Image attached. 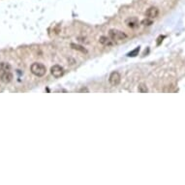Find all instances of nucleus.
Listing matches in <instances>:
<instances>
[{"label":"nucleus","mask_w":185,"mask_h":185,"mask_svg":"<svg viewBox=\"0 0 185 185\" xmlns=\"http://www.w3.org/2000/svg\"><path fill=\"white\" fill-rule=\"evenodd\" d=\"M126 24L131 28H135V27L139 26V21L137 18H130L126 21Z\"/></svg>","instance_id":"0eeeda50"},{"label":"nucleus","mask_w":185,"mask_h":185,"mask_svg":"<svg viewBox=\"0 0 185 185\" xmlns=\"http://www.w3.org/2000/svg\"><path fill=\"white\" fill-rule=\"evenodd\" d=\"M11 70V66L9 64L5 63V62H1L0 63V75L5 72H8Z\"/></svg>","instance_id":"6e6552de"},{"label":"nucleus","mask_w":185,"mask_h":185,"mask_svg":"<svg viewBox=\"0 0 185 185\" xmlns=\"http://www.w3.org/2000/svg\"><path fill=\"white\" fill-rule=\"evenodd\" d=\"M50 73L54 78H60L63 76L64 74V69L60 65H53L50 68Z\"/></svg>","instance_id":"20e7f679"},{"label":"nucleus","mask_w":185,"mask_h":185,"mask_svg":"<svg viewBox=\"0 0 185 185\" xmlns=\"http://www.w3.org/2000/svg\"><path fill=\"white\" fill-rule=\"evenodd\" d=\"M142 24H143V25H151L152 24V21L149 20V18H145V20H143L142 21Z\"/></svg>","instance_id":"ddd939ff"},{"label":"nucleus","mask_w":185,"mask_h":185,"mask_svg":"<svg viewBox=\"0 0 185 185\" xmlns=\"http://www.w3.org/2000/svg\"><path fill=\"white\" fill-rule=\"evenodd\" d=\"M71 46H72V48L74 49H78V50H81V52H82V53H85V49L82 47H81V46H78V45H75V44H72Z\"/></svg>","instance_id":"f8f14e48"},{"label":"nucleus","mask_w":185,"mask_h":185,"mask_svg":"<svg viewBox=\"0 0 185 185\" xmlns=\"http://www.w3.org/2000/svg\"><path fill=\"white\" fill-rule=\"evenodd\" d=\"M13 74L8 71V72H5L0 75V78H1V81L4 82V84H9V82H11L12 80H13Z\"/></svg>","instance_id":"423d86ee"},{"label":"nucleus","mask_w":185,"mask_h":185,"mask_svg":"<svg viewBox=\"0 0 185 185\" xmlns=\"http://www.w3.org/2000/svg\"><path fill=\"white\" fill-rule=\"evenodd\" d=\"M30 70H31V73L35 75L36 77H43L45 76L46 72H47V68L42 63H33L30 67Z\"/></svg>","instance_id":"f257e3e1"},{"label":"nucleus","mask_w":185,"mask_h":185,"mask_svg":"<svg viewBox=\"0 0 185 185\" xmlns=\"http://www.w3.org/2000/svg\"><path fill=\"white\" fill-rule=\"evenodd\" d=\"M120 81H121V76H120V74L118 72H113L110 75L109 81H110V84L112 85L113 86L118 85L120 84Z\"/></svg>","instance_id":"7ed1b4c3"},{"label":"nucleus","mask_w":185,"mask_h":185,"mask_svg":"<svg viewBox=\"0 0 185 185\" xmlns=\"http://www.w3.org/2000/svg\"><path fill=\"white\" fill-rule=\"evenodd\" d=\"M138 90H139V92H141V93H146V92L148 91V89H147V87L145 84H141L140 85H139Z\"/></svg>","instance_id":"9d476101"},{"label":"nucleus","mask_w":185,"mask_h":185,"mask_svg":"<svg viewBox=\"0 0 185 185\" xmlns=\"http://www.w3.org/2000/svg\"><path fill=\"white\" fill-rule=\"evenodd\" d=\"M109 36L113 41H123L127 38V35L118 29H110L109 32Z\"/></svg>","instance_id":"f03ea898"},{"label":"nucleus","mask_w":185,"mask_h":185,"mask_svg":"<svg viewBox=\"0 0 185 185\" xmlns=\"http://www.w3.org/2000/svg\"><path fill=\"white\" fill-rule=\"evenodd\" d=\"M145 15H146L147 18H155L159 15V10L156 7H150L146 10Z\"/></svg>","instance_id":"39448f33"},{"label":"nucleus","mask_w":185,"mask_h":185,"mask_svg":"<svg viewBox=\"0 0 185 185\" xmlns=\"http://www.w3.org/2000/svg\"><path fill=\"white\" fill-rule=\"evenodd\" d=\"M99 42H100L102 45H104V46H112V45H113L112 40H110V39L108 38V37H106V36H102V37H100Z\"/></svg>","instance_id":"1a4fd4ad"},{"label":"nucleus","mask_w":185,"mask_h":185,"mask_svg":"<svg viewBox=\"0 0 185 185\" xmlns=\"http://www.w3.org/2000/svg\"><path fill=\"white\" fill-rule=\"evenodd\" d=\"M139 52H140V47H138V48H136L134 50H132L131 53H129L127 55L128 56H132V57H134V56H136V55H138V53H139Z\"/></svg>","instance_id":"9b49d317"}]
</instances>
